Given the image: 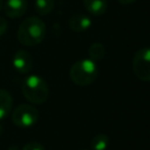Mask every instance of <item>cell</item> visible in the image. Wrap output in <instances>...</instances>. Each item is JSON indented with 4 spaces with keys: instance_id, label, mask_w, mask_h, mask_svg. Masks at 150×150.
<instances>
[{
    "instance_id": "15",
    "label": "cell",
    "mask_w": 150,
    "mask_h": 150,
    "mask_svg": "<svg viewBox=\"0 0 150 150\" xmlns=\"http://www.w3.org/2000/svg\"><path fill=\"white\" fill-rule=\"evenodd\" d=\"M6 29H7V21L5 20V18L0 16V36L5 34Z\"/></svg>"
},
{
    "instance_id": "5",
    "label": "cell",
    "mask_w": 150,
    "mask_h": 150,
    "mask_svg": "<svg viewBox=\"0 0 150 150\" xmlns=\"http://www.w3.org/2000/svg\"><path fill=\"white\" fill-rule=\"evenodd\" d=\"M132 70L137 79L150 82V48L137 50L132 59Z\"/></svg>"
},
{
    "instance_id": "9",
    "label": "cell",
    "mask_w": 150,
    "mask_h": 150,
    "mask_svg": "<svg viewBox=\"0 0 150 150\" xmlns=\"http://www.w3.org/2000/svg\"><path fill=\"white\" fill-rule=\"evenodd\" d=\"M107 0H83V6L87 12L94 16L104 14L107 9Z\"/></svg>"
},
{
    "instance_id": "10",
    "label": "cell",
    "mask_w": 150,
    "mask_h": 150,
    "mask_svg": "<svg viewBox=\"0 0 150 150\" xmlns=\"http://www.w3.org/2000/svg\"><path fill=\"white\" fill-rule=\"evenodd\" d=\"M12 104H13V98L11 94L7 90L0 88V120H2L9 114L12 109Z\"/></svg>"
},
{
    "instance_id": "17",
    "label": "cell",
    "mask_w": 150,
    "mask_h": 150,
    "mask_svg": "<svg viewBox=\"0 0 150 150\" xmlns=\"http://www.w3.org/2000/svg\"><path fill=\"white\" fill-rule=\"evenodd\" d=\"M2 6H4V1H2V0H0V11H1Z\"/></svg>"
},
{
    "instance_id": "11",
    "label": "cell",
    "mask_w": 150,
    "mask_h": 150,
    "mask_svg": "<svg viewBox=\"0 0 150 150\" xmlns=\"http://www.w3.org/2000/svg\"><path fill=\"white\" fill-rule=\"evenodd\" d=\"M109 146V137L105 134H97L90 139V148L93 150H107Z\"/></svg>"
},
{
    "instance_id": "13",
    "label": "cell",
    "mask_w": 150,
    "mask_h": 150,
    "mask_svg": "<svg viewBox=\"0 0 150 150\" xmlns=\"http://www.w3.org/2000/svg\"><path fill=\"white\" fill-rule=\"evenodd\" d=\"M54 8V0H35V11L40 15L49 14Z\"/></svg>"
},
{
    "instance_id": "18",
    "label": "cell",
    "mask_w": 150,
    "mask_h": 150,
    "mask_svg": "<svg viewBox=\"0 0 150 150\" xmlns=\"http://www.w3.org/2000/svg\"><path fill=\"white\" fill-rule=\"evenodd\" d=\"M83 150H88V149H83Z\"/></svg>"
},
{
    "instance_id": "8",
    "label": "cell",
    "mask_w": 150,
    "mask_h": 150,
    "mask_svg": "<svg viewBox=\"0 0 150 150\" xmlns=\"http://www.w3.org/2000/svg\"><path fill=\"white\" fill-rule=\"evenodd\" d=\"M68 25L73 32L80 33V32L87 30L91 26V19L83 13H76V14L70 16Z\"/></svg>"
},
{
    "instance_id": "12",
    "label": "cell",
    "mask_w": 150,
    "mask_h": 150,
    "mask_svg": "<svg viewBox=\"0 0 150 150\" xmlns=\"http://www.w3.org/2000/svg\"><path fill=\"white\" fill-rule=\"evenodd\" d=\"M88 54H89V57L90 60L93 61H100L104 57V54H105V48L102 43L100 42H94L90 45L89 49H88Z\"/></svg>"
},
{
    "instance_id": "3",
    "label": "cell",
    "mask_w": 150,
    "mask_h": 150,
    "mask_svg": "<svg viewBox=\"0 0 150 150\" xmlns=\"http://www.w3.org/2000/svg\"><path fill=\"white\" fill-rule=\"evenodd\" d=\"M22 94L30 103L42 104L47 101L49 95L48 84L41 76L29 75L22 82Z\"/></svg>"
},
{
    "instance_id": "14",
    "label": "cell",
    "mask_w": 150,
    "mask_h": 150,
    "mask_svg": "<svg viewBox=\"0 0 150 150\" xmlns=\"http://www.w3.org/2000/svg\"><path fill=\"white\" fill-rule=\"evenodd\" d=\"M22 150H45V148L39 142H29L23 145Z\"/></svg>"
},
{
    "instance_id": "1",
    "label": "cell",
    "mask_w": 150,
    "mask_h": 150,
    "mask_svg": "<svg viewBox=\"0 0 150 150\" xmlns=\"http://www.w3.org/2000/svg\"><path fill=\"white\" fill-rule=\"evenodd\" d=\"M46 35L45 22L36 18L29 16L25 19L18 29V40L23 46L33 47L42 42Z\"/></svg>"
},
{
    "instance_id": "7",
    "label": "cell",
    "mask_w": 150,
    "mask_h": 150,
    "mask_svg": "<svg viewBox=\"0 0 150 150\" xmlns=\"http://www.w3.org/2000/svg\"><path fill=\"white\" fill-rule=\"evenodd\" d=\"M5 9V14L8 18L16 19L22 16L28 7L27 0H6L5 5L2 6Z\"/></svg>"
},
{
    "instance_id": "6",
    "label": "cell",
    "mask_w": 150,
    "mask_h": 150,
    "mask_svg": "<svg viewBox=\"0 0 150 150\" xmlns=\"http://www.w3.org/2000/svg\"><path fill=\"white\" fill-rule=\"evenodd\" d=\"M12 63H13V67L15 68V70L18 73L26 74L33 67V57L28 52L20 49L14 54Z\"/></svg>"
},
{
    "instance_id": "2",
    "label": "cell",
    "mask_w": 150,
    "mask_h": 150,
    "mask_svg": "<svg viewBox=\"0 0 150 150\" xmlns=\"http://www.w3.org/2000/svg\"><path fill=\"white\" fill-rule=\"evenodd\" d=\"M98 74L97 66L95 61L90 59H81L73 63L69 69V77L70 80L77 86H89L91 84Z\"/></svg>"
},
{
    "instance_id": "4",
    "label": "cell",
    "mask_w": 150,
    "mask_h": 150,
    "mask_svg": "<svg viewBox=\"0 0 150 150\" xmlns=\"http://www.w3.org/2000/svg\"><path fill=\"white\" fill-rule=\"evenodd\" d=\"M39 120V111L30 104H20L12 112V122L18 128H30Z\"/></svg>"
},
{
    "instance_id": "16",
    "label": "cell",
    "mask_w": 150,
    "mask_h": 150,
    "mask_svg": "<svg viewBox=\"0 0 150 150\" xmlns=\"http://www.w3.org/2000/svg\"><path fill=\"white\" fill-rule=\"evenodd\" d=\"M121 5H129V4H131V2H134L135 0H117Z\"/></svg>"
}]
</instances>
